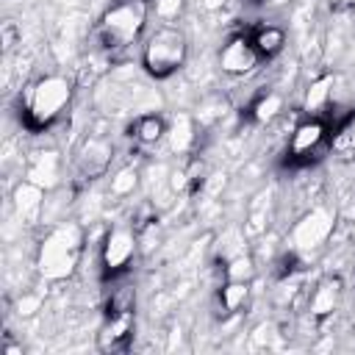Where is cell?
<instances>
[{
    "instance_id": "21",
    "label": "cell",
    "mask_w": 355,
    "mask_h": 355,
    "mask_svg": "<svg viewBox=\"0 0 355 355\" xmlns=\"http://www.w3.org/2000/svg\"><path fill=\"white\" fill-rule=\"evenodd\" d=\"M133 305H136V291H133V286L122 283V286L111 288L108 302H105V313H116V311H133Z\"/></svg>"
},
{
    "instance_id": "24",
    "label": "cell",
    "mask_w": 355,
    "mask_h": 355,
    "mask_svg": "<svg viewBox=\"0 0 355 355\" xmlns=\"http://www.w3.org/2000/svg\"><path fill=\"white\" fill-rule=\"evenodd\" d=\"M136 180H139V172L136 169H119L114 178H111V191L114 194H128L133 186H136Z\"/></svg>"
},
{
    "instance_id": "14",
    "label": "cell",
    "mask_w": 355,
    "mask_h": 355,
    "mask_svg": "<svg viewBox=\"0 0 355 355\" xmlns=\"http://www.w3.org/2000/svg\"><path fill=\"white\" fill-rule=\"evenodd\" d=\"M166 130H169V125H166V119L161 114H141L128 125V136L136 144H144V147L158 144L166 136Z\"/></svg>"
},
{
    "instance_id": "25",
    "label": "cell",
    "mask_w": 355,
    "mask_h": 355,
    "mask_svg": "<svg viewBox=\"0 0 355 355\" xmlns=\"http://www.w3.org/2000/svg\"><path fill=\"white\" fill-rule=\"evenodd\" d=\"M250 3H263V0H250Z\"/></svg>"
},
{
    "instance_id": "20",
    "label": "cell",
    "mask_w": 355,
    "mask_h": 355,
    "mask_svg": "<svg viewBox=\"0 0 355 355\" xmlns=\"http://www.w3.org/2000/svg\"><path fill=\"white\" fill-rule=\"evenodd\" d=\"M166 136H169V144H172V150H175V153H189V150L194 147V141H197V133H194V122H191V116L180 114V116L172 122V128L166 130Z\"/></svg>"
},
{
    "instance_id": "12",
    "label": "cell",
    "mask_w": 355,
    "mask_h": 355,
    "mask_svg": "<svg viewBox=\"0 0 355 355\" xmlns=\"http://www.w3.org/2000/svg\"><path fill=\"white\" fill-rule=\"evenodd\" d=\"M333 86H336V78L330 72H324L316 80H311L308 89H305V97H302V114L305 116H322L330 108Z\"/></svg>"
},
{
    "instance_id": "5",
    "label": "cell",
    "mask_w": 355,
    "mask_h": 355,
    "mask_svg": "<svg viewBox=\"0 0 355 355\" xmlns=\"http://www.w3.org/2000/svg\"><path fill=\"white\" fill-rule=\"evenodd\" d=\"M324 147H330V128L322 116H305L288 141L286 164L288 166H311L322 158Z\"/></svg>"
},
{
    "instance_id": "6",
    "label": "cell",
    "mask_w": 355,
    "mask_h": 355,
    "mask_svg": "<svg viewBox=\"0 0 355 355\" xmlns=\"http://www.w3.org/2000/svg\"><path fill=\"white\" fill-rule=\"evenodd\" d=\"M136 227L128 225H116L105 233L103 247H100V266H103V280H119L122 275H128L133 258H136Z\"/></svg>"
},
{
    "instance_id": "4",
    "label": "cell",
    "mask_w": 355,
    "mask_h": 355,
    "mask_svg": "<svg viewBox=\"0 0 355 355\" xmlns=\"http://www.w3.org/2000/svg\"><path fill=\"white\" fill-rule=\"evenodd\" d=\"M189 58V39L175 25H161L150 33L141 50V67L155 80H166L183 69Z\"/></svg>"
},
{
    "instance_id": "19",
    "label": "cell",
    "mask_w": 355,
    "mask_h": 355,
    "mask_svg": "<svg viewBox=\"0 0 355 355\" xmlns=\"http://www.w3.org/2000/svg\"><path fill=\"white\" fill-rule=\"evenodd\" d=\"M330 150L341 158H355V108L330 133Z\"/></svg>"
},
{
    "instance_id": "7",
    "label": "cell",
    "mask_w": 355,
    "mask_h": 355,
    "mask_svg": "<svg viewBox=\"0 0 355 355\" xmlns=\"http://www.w3.org/2000/svg\"><path fill=\"white\" fill-rule=\"evenodd\" d=\"M333 225H336V214H333L330 208H324V205L311 208V211L294 225V230H291V250L300 252V255L319 250V247L330 239Z\"/></svg>"
},
{
    "instance_id": "22",
    "label": "cell",
    "mask_w": 355,
    "mask_h": 355,
    "mask_svg": "<svg viewBox=\"0 0 355 355\" xmlns=\"http://www.w3.org/2000/svg\"><path fill=\"white\" fill-rule=\"evenodd\" d=\"M252 272H255V266H252V261L247 255H236L225 266V277H236V280H250Z\"/></svg>"
},
{
    "instance_id": "13",
    "label": "cell",
    "mask_w": 355,
    "mask_h": 355,
    "mask_svg": "<svg viewBox=\"0 0 355 355\" xmlns=\"http://www.w3.org/2000/svg\"><path fill=\"white\" fill-rule=\"evenodd\" d=\"M250 300V280L225 277V283L216 291V308L222 316H236Z\"/></svg>"
},
{
    "instance_id": "10",
    "label": "cell",
    "mask_w": 355,
    "mask_h": 355,
    "mask_svg": "<svg viewBox=\"0 0 355 355\" xmlns=\"http://www.w3.org/2000/svg\"><path fill=\"white\" fill-rule=\"evenodd\" d=\"M111 158H114V147L108 139L103 136H89L83 141V147L78 150V175L83 180H92V178H100L108 172L111 166Z\"/></svg>"
},
{
    "instance_id": "11",
    "label": "cell",
    "mask_w": 355,
    "mask_h": 355,
    "mask_svg": "<svg viewBox=\"0 0 355 355\" xmlns=\"http://www.w3.org/2000/svg\"><path fill=\"white\" fill-rule=\"evenodd\" d=\"M341 297H344V283L338 277H322L308 297V313L322 322L338 311Z\"/></svg>"
},
{
    "instance_id": "23",
    "label": "cell",
    "mask_w": 355,
    "mask_h": 355,
    "mask_svg": "<svg viewBox=\"0 0 355 355\" xmlns=\"http://www.w3.org/2000/svg\"><path fill=\"white\" fill-rule=\"evenodd\" d=\"M183 6H186V0H155L153 3V11H155L158 19L172 22V19H178L183 14Z\"/></svg>"
},
{
    "instance_id": "18",
    "label": "cell",
    "mask_w": 355,
    "mask_h": 355,
    "mask_svg": "<svg viewBox=\"0 0 355 355\" xmlns=\"http://www.w3.org/2000/svg\"><path fill=\"white\" fill-rule=\"evenodd\" d=\"M58 172H61V161L55 153H36V158L31 161V169H28V180L39 183L42 189H50L58 180Z\"/></svg>"
},
{
    "instance_id": "8",
    "label": "cell",
    "mask_w": 355,
    "mask_h": 355,
    "mask_svg": "<svg viewBox=\"0 0 355 355\" xmlns=\"http://www.w3.org/2000/svg\"><path fill=\"white\" fill-rule=\"evenodd\" d=\"M261 64V55L252 44V39L247 33H236L230 36L225 44H222V53H219V67L222 72L227 75H250L255 67Z\"/></svg>"
},
{
    "instance_id": "1",
    "label": "cell",
    "mask_w": 355,
    "mask_h": 355,
    "mask_svg": "<svg viewBox=\"0 0 355 355\" xmlns=\"http://www.w3.org/2000/svg\"><path fill=\"white\" fill-rule=\"evenodd\" d=\"M72 92H75L72 80L67 75H58V72H50V75L31 80L19 94L22 128L31 133H42V130L53 128L64 116V111L69 108Z\"/></svg>"
},
{
    "instance_id": "15",
    "label": "cell",
    "mask_w": 355,
    "mask_h": 355,
    "mask_svg": "<svg viewBox=\"0 0 355 355\" xmlns=\"http://www.w3.org/2000/svg\"><path fill=\"white\" fill-rule=\"evenodd\" d=\"M250 39H252V44H255V50H258L261 58H275L286 47V31L280 25H269V22L258 25L250 33Z\"/></svg>"
},
{
    "instance_id": "9",
    "label": "cell",
    "mask_w": 355,
    "mask_h": 355,
    "mask_svg": "<svg viewBox=\"0 0 355 355\" xmlns=\"http://www.w3.org/2000/svg\"><path fill=\"white\" fill-rule=\"evenodd\" d=\"M136 333V313L133 311H116L105 313L103 327L97 333V347L103 352H125Z\"/></svg>"
},
{
    "instance_id": "16",
    "label": "cell",
    "mask_w": 355,
    "mask_h": 355,
    "mask_svg": "<svg viewBox=\"0 0 355 355\" xmlns=\"http://www.w3.org/2000/svg\"><path fill=\"white\" fill-rule=\"evenodd\" d=\"M283 111V97L280 92H261L250 105H247V116L255 125H269L272 119H277Z\"/></svg>"
},
{
    "instance_id": "17",
    "label": "cell",
    "mask_w": 355,
    "mask_h": 355,
    "mask_svg": "<svg viewBox=\"0 0 355 355\" xmlns=\"http://www.w3.org/2000/svg\"><path fill=\"white\" fill-rule=\"evenodd\" d=\"M42 197H44V189L33 180H22L17 189H14V205L19 211L22 219H36L39 211H42Z\"/></svg>"
},
{
    "instance_id": "3",
    "label": "cell",
    "mask_w": 355,
    "mask_h": 355,
    "mask_svg": "<svg viewBox=\"0 0 355 355\" xmlns=\"http://www.w3.org/2000/svg\"><path fill=\"white\" fill-rule=\"evenodd\" d=\"M150 3L147 0H116L97 19V42L103 50L130 47L147 25Z\"/></svg>"
},
{
    "instance_id": "2",
    "label": "cell",
    "mask_w": 355,
    "mask_h": 355,
    "mask_svg": "<svg viewBox=\"0 0 355 355\" xmlns=\"http://www.w3.org/2000/svg\"><path fill=\"white\" fill-rule=\"evenodd\" d=\"M83 227L78 222H61L44 233L36 252V269L44 280H67L75 275L83 255Z\"/></svg>"
}]
</instances>
